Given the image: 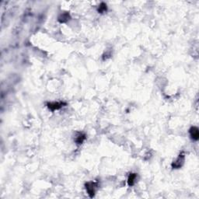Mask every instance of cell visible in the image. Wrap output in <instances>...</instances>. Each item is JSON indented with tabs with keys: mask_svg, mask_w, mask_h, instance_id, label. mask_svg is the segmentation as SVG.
Instances as JSON below:
<instances>
[{
	"mask_svg": "<svg viewBox=\"0 0 199 199\" xmlns=\"http://www.w3.org/2000/svg\"><path fill=\"white\" fill-rule=\"evenodd\" d=\"M70 18H71L70 14H69L68 12H63V13H62L60 16H58V22H60V23H66V22H68V20H70Z\"/></svg>",
	"mask_w": 199,
	"mask_h": 199,
	"instance_id": "obj_6",
	"label": "cell"
},
{
	"mask_svg": "<svg viewBox=\"0 0 199 199\" xmlns=\"http://www.w3.org/2000/svg\"><path fill=\"white\" fill-rule=\"evenodd\" d=\"M184 153H181L179 155V156L177 157V159L174 160L172 163V167L173 169H179L183 166L184 163Z\"/></svg>",
	"mask_w": 199,
	"mask_h": 199,
	"instance_id": "obj_3",
	"label": "cell"
},
{
	"mask_svg": "<svg viewBox=\"0 0 199 199\" xmlns=\"http://www.w3.org/2000/svg\"><path fill=\"white\" fill-rule=\"evenodd\" d=\"M137 174L136 173H130L129 175V177H128V184L129 186H133L135 183V180H136Z\"/></svg>",
	"mask_w": 199,
	"mask_h": 199,
	"instance_id": "obj_7",
	"label": "cell"
},
{
	"mask_svg": "<svg viewBox=\"0 0 199 199\" xmlns=\"http://www.w3.org/2000/svg\"><path fill=\"white\" fill-rule=\"evenodd\" d=\"M46 105L49 110H51V111H55L61 109L64 106H66L67 104L65 102L60 101V102H48L47 103Z\"/></svg>",
	"mask_w": 199,
	"mask_h": 199,
	"instance_id": "obj_2",
	"label": "cell"
},
{
	"mask_svg": "<svg viewBox=\"0 0 199 199\" xmlns=\"http://www.w3.org/2000/svg\"><path fill=\"white\" fill-rule=\"evenodd\" d=\"M87 139V135L86 134L83 132H79L77 133L76 136V139H75V142L76 144L78 145H81V144H83V142L86 140Z\"/></svg>",
	"mask_w": 199,
	"mask_h": 199,
	"instance_id": "obj_5",
	"label": "cell"
},
{
	"mask_svg": "<svg viewBox=\"0 0 199 199\" xmlns=\"http://www.w3.org/2000/svg\"><path fill=\"white\" fill-rule=\"evenodd\" d=\"M85 187H86V189H87L89 196L90 198H93L95 193H96V191L98 188V183L97 182H92V181L87 182L85 184Z\"/></svg>",
	"mask_w": 199,
	"mask_h": 199,
	"instance_id": "obj_1",
	"label": "cell"
},
{
	"mask_svg": "<svg viewBox=\"0 0 199 199\" xmlns=\"http://www.w3.org/2000/svg\"><path fill=\"white\" fill-rule=\"evenodd\" d=\"M190 135H191V138L195 141H198L199 139V131L198 127L193 126L191 127L189 130Z\"/></svg>",
	"mask_w": 199,
	"mask_h": 199,
	"instance_id": "obj_4",
	"label": "cell"
},
{
	"mask_svg": "<svg viewBox=\"0 0 199 199\" xmlns=\"http://www.w3.org/2000/svg\"><path fill=\"white\" fill-rule=\"evenodd\" d=\"M107 6L106 3L104 2H101V4L99 5L98 9H97V11H98L99 13H104V12H107Z\"/></svg>",
	"mask_w": 199,
	"mask_h": 199,
	"instance_id": "obj_8",
	"label": "cell"
}]
</instances>
